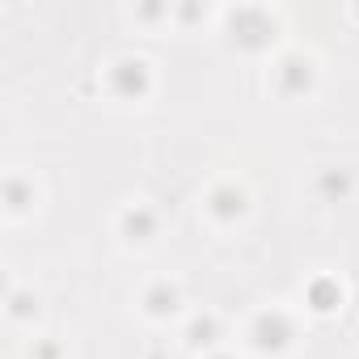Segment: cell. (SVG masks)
Wrapping results in <instances>:
<instances>
[{
  "mask_svg": "<svg viewBox=\"0 0 359 359\" xmlns=\"http://www.w3.org/2000/svg\"><path fill=\"white\" fill-rule=\"evenodd\" d=\"M114 233H118V241H123L127 250H148V245H156V237H161V212H156L152 203H144V199H131V203L114 216Z\"/></svg>",
  "mask_w": 359,
  "mask_h": 359,
  "instance_id": "cell-6",
  "label": "cell"
},
{
  "mask_svg": "<svg viewBox=\"0 0 359 359\" xmlns=\"http://www.w3.org/2000/svg\"><path fill=\"white\" fill-rule=\"evenodd\" d=\"M351 191H355V177H351V169L334 165V169H321V173H317V195H321L325 203H338V199H346Z\"/></svg>",
  "mask_w": 359,
  "mask_h": 359,
  "instance_id": "cell-10",
  "label": "cell"
},
{
  "mask_svg": "<svg viewBox=\"0 0 359 359\" xmlns=\"http://www.w3.org/2000/svg\"><path fill=\"white\" fill-rule=\"evenodd\" d=\"M220 34L229 39V47L245 51V55H262L279 43L283 34V18L266 5H237V9H220Z\"/></svg>",
  "mask_w": 359,
  "mask_h": 359,
  "instance_id": "cell-1",
  "label": "cell"
},
{
  "mask_svg": "<svg viewBox=\"0 0 359 359\" xmlns=\"http://www.w3.org/2000/svg\"><path fill=\"white\" fill-rule=\"evenodd\" d=\"M208 26V22H220V9H208V5H173V26H182V30H191V26Z\"/></svg>",
  "mask_w": 359,
  "mask_h": 359,
  "instance_id": "cell-14",
  "label": "cell"
},
{
  "mask_svg": "<svg viewBox=\"0 0 359 359\" xmlns=\"http://www.w3.org/2000/svg\"><path fill=\"white\" fill-rule=\"evenodd\" d=\"M60 355H64V351L51 346V342H34V346H30V359H60Z\"/></svg>",
  "mask_w": 359,
  "mask_h": 359,
  "instance_id": "cell-15",
  "label": "cell"
},
{
  "mask_svg": "<svg viewBox=\"0 0 359 359\" xmlns=\"http://www.w3.org/2000/svg\"><path fill=\"white\" fill-rule=\"evenodd\" d=\"M5 313H9V321H18V325L30 321V317H39V292H22V287H13Z\"/></svg>",
  "mask_w": 359,
  "mask_h": 359,
  "instance_id": "cell-13",
  "label": "cell"
},
{
  "mask_svg": "<svg viewBox=\"0 0 359 359\" xmlns=\"http://www.w3.org/2000/svg\"><path fill=\"white\" fill-rule=\"evenodd\" d=\"M199 208H203V216H208L220 233H229V229H237V224L250 220L254 195H250V187L241 182V177H216V182L203 191Z\"/></svg>",
  "mask_w": 359,
  "mask_h": 359,
  "instance_id": "cell-4",
  "label": "cell"
},
{
  "mask_svg": "<svg viewBox=\"0 0 359 359\" xmlns=\"http://www.w3.org/2000/svg\"><path fill=\"white\" fill-rule=\"evenodd\" d=\"M266 85H271L275 97H283V102H304V97H313V89H317V60H313L309 51L287 47V51H279V55L271 60Z\"/></svg>",
  "mask_w": 359,
  "mask_h": 359,
  "instance_id": "cell-5",
  "label": "cell"
},
{
  "mask_svg": "<svg viewBox=\"0 0 359 359\" xmlns=\"http://www.w3.org/2000/svg\"><path fill=\"white\" fill-rule=\"evenodd\" d=\"M300 342V321L292 309L283 304H271V309H258L245 325V346L254 355H283Z\"/></svg>",
  "mask_w": 359,
  "mask_h": 359,
  "instance_id": "cell-2",
  "label": "cell"
},
{
  "mask_svg": "<svg viewBox=\"0 0 359 359\" xmlns=\"http://www.w3.org/2000/svg\"><path fill=\"white\" fill-rule=\"evenodd\" d=\"M203 359H237L233 351H212V355H203Z\"/></svg>",
  "mask_w": 359,
  "mask_h": 359,
  "instance_id": "cell-16",
  "label": "cell"
},
{
  "mask_svg": "<svg viewBox=\"0 0 359 359\" xmlns=\"http://www.w3.org/2000/svg\"><path fill=\"white\" fill-rule=\"evenodd\" d=\"M34 203H39V187H34V177H26L22 169H13V173L5 177V208H9V216L18 220V216H26Z\"/></svg>",
  "mask_w": 359,
  "mask_h": 359,
  "instance_id": "cell-9",
  "label": "cell"
},
{
  "mask_svg": "<svg viewBox=\"0 0 359 359\" xmlns=\"http://www.w3.org/2000/svg\"><path fill=\"white\" fill-rule=\"evenodd\" d=\"M309 309H313V313H334V309H342V283L330 279V275H321V279L309 287Z\"/></svg>",
  "mask_w": 359,
  "mask_h": 359,
  "instance_id": "cell-11",
  "label": "cell"
},
{
  "mask_svg": "<svg viewBox=\"0 0 359 359\" xmlns=\"http://www.w3.org/2000/svg\"><path fill=\"white\" fill-rule=\"evenodd\" d=\"M140 313L148 321H169L182 313V283L177 279H152L140 292Z\"/></svg>",
  "mask_w": 359,
  "mask_h": 359,
  "instance_id": "cell-7",
  "label": "cell"
},
{
  "mask_svg": "<svg viewBox=\"0 0 359 359\" xmlns=\"http://www.w3.org/2000/svg\"><path fill=\"white\" fill-rule=\"evenodd\" d=\"M220 317L216 313H195L191 321H187V346L191 351H203V355H212V351H220Z\"/></svg>",
  "mask_w": 359,
  "mask_h": 359,
  "instance_id": "cell-8",
  "label": "cell"
},
{
  "mask_svg": "<svg viewBox=\"0 0 359 359\" xmlns=\"http://www.w3.org/2000/svg\"><path fill=\"white\" fill-rule=\"evenodd\" d=\"M102 85L110 97L118 102H144L152 89H156V64L148 55H135V51H123L114 55L106 68H102Z\"/></svg>",
  "mask_w": 359,
  "mask_h": 359,
  "instance_id": "cell-3",
  "label": "cell"
},
{
  "mask_svg": "<svg viewBox=\"0 0 359 359\" xmlns=\"http://www.w3.org/2000/svg\"><path fill=\"white\" fill-rule=\"evenodd\" d=\"M127 18L140 30H161V26H173V5H131Z\"/></svg>",
  "mask_w": 359,
  "mask_h": 359,
  "instance_id": "cell-12",
  "label": "cell"
}]
</instances>
